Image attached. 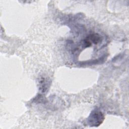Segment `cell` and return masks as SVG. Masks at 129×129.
Wrapping results in <instances>:
<instances>
[{
    "label": "cell",
    "instance_id": "obj_1",
    "mask_svg": "<svg viewBox=\"0 0 129 129\" xmlns=\"http://www.w3.org/2000/svg\"><path fill=\"white\" fill-rule=\"evenodd\" d=\"M104 119V114L100 111L94 110L90 115L88 121L91 126H98L102 123Z\"/></svg>",
    "mask_w": 129,
    "mask_h": 129
}]
</instances>
